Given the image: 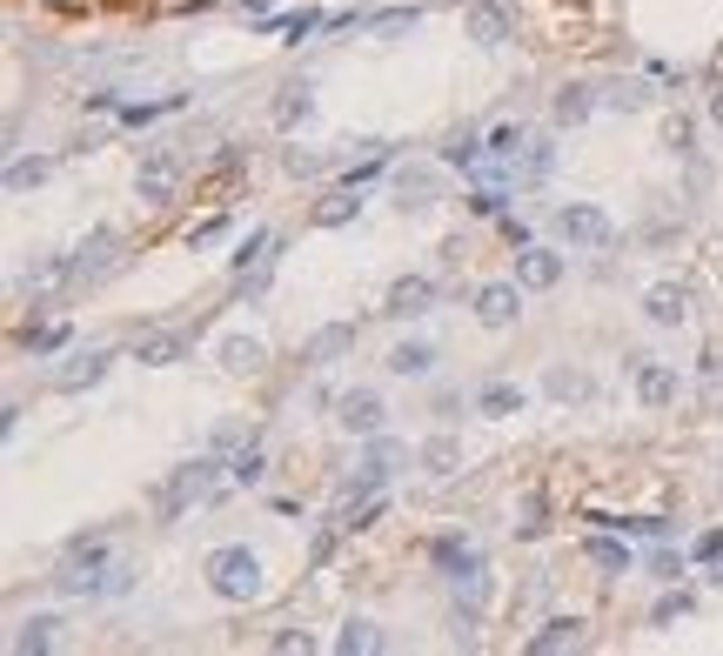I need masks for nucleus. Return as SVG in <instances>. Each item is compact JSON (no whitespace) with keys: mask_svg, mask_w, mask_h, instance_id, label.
<instances>
[{"mask_svg":"<svg viewBox=\"0 0 723 656\" xmlns=\"http://www.w3.org/2000/svg\"><path fill=\"white\" fill-rule=\"evenodd\" d=\"M54 590H61V597H121V590H128V562H114L108 543L80 536V543H67V562H61Z\"/></svg>","mask_w":723,"mask_h":656,"instance_id":"f257e3e1","label":"nucleus"},{"mask_svg":"<svg viewBox=\"0 0 723 656\" xmlns=\"http://www.w3.org/2000/svg\"><path fill=\"white\" fill-rule=\"evenodd\" d=\"M208 590H215L221 603H255V597H262V556H255L249 543L215 549V556H208Z\"/></svg>","mask_w":723,"mask_h":656,"instance_id":"f03ea898","label":"nucleus"},{"mask_svg":"<svg viewBox=\"0 0 723 656\" xmlns=\"http://www.w3.org/2000/svg\"><path fill=\"white\" fill-rule=\"evenodd\" d=\"M215 469H221L215 456H195V462H182L168 482H161V496H154V516H161V523H175L188 503H208L215 489H221V482H215Z\"/></svg>","mask_w":723,"mask_h":656,"instance_id":"7ed1b4c3","label":"nucleus"},{"mask_svg":"<svg viewBox=\"0 0 723 656\" xmlns=\"http://www.w3.org/2000/svg\"><path fill=\"white\" fill-rule=\"evenodd\" d=\"M556 234L570 241V249H610L616 241V221L590 201H570V208H556Z\"/></svg>","mask_w":723,"mask_h":656,"instance_id":"20e7f679","label":"nucleus"},{"mask_svg":"<svg viewBox=\"0 0 723 656\" xmlns=\"http://www.w3.org/2000/svg\"><path fill=\"white\" fill-rule=\"evenodd\" d=\"M436 562H442V577H449V590L456 597H482V549L475 543H462V536H442L436 543Z\"/></svg>","mask_w":723,"mask_h":656,"instance_id":"39448f33","label":"nucleus"},{"mask_svg":"<svg viewBox=\"0 0 723 656\" xmlns=\"http://www.w3.org/2000/svg\"><path fill=\"white\" fill-rule=\"evenodd\" d=\"M336 423H342L349 436H382L388 408H382V395H375V389H349V395L336 402Z\"/></svg>","mask_w":723,"mask_h":656,"instance_id":"423d86ee","label":"nucleus"},{"mask_svg":"<svg viewBox=\"0 0 723 656\" xmlns=\"http://www.w3.org/2000/svg\"><path fill=\"white\" fill-rule=\"evenodd\" d=\"M523 315V282H490V288H475V321L482 328H510Z\"/></svg>","mask_w":723,"mask_h":656,"instance_id":"0eeeda50","label":"nucleus"},{"mask_svg":"<svg viewBox=\"0 0 723 656\" xmlns=\"http://www.w3.org/2000/svg\"><path fill=\"white\" fill-rule=\"evenodd\" d=\"M175 182H182V168H175V154H168V147H154V154L141 161V175H134V188H141V201H147V208L168 201V195H175Z\"/></svg>","mask_w":723,"mask_h":656,"instance_id":"6e6552de","label":"nucleus"},{"mask_svg":"<svg viewBox=\"0 0 723 656\" xmlns=\"http://www.w3.org/2000/svg\"><path fill=\"white\" fill-rule=\"evenodd\" d=\"M108 262H114V234L95 228V234L67 255V282H95V275H108Z\"/></svg>","mask_w":723,"mask_h":656,"instance_id":"1a4fd4ad","label":"nucleus"},{"mask_svg":"<svg viewBox=\"0 0 723 656\" xmlns=\"http://www.w3.org/2000/svg\"><path fill=\"white\" fill-rule=\"evenodd\" d=\"M636 395H643V408H670V402H677V369L636 356Z\"/></svg>","mask_w":723,"mask_h":656,"instance_id":"9d476101","label":"nucleus"},{"mask_svg":"<svg viewBox=\"0 0 723 656\" xmlns=\"http://www.w3.org/2000/svg\"><path fill=\"white\" fill-rule=\"evenodd\" d=\"M349 349H355V321H329V328H315V336H308L302 362H308V369H329V362L349 356Z\"/></svg>","mask_w":723,"mask_h":656,"instance_id":"9b49d317","label":"nucleus"},{"mask_svg":"<svg viewBox=\"0 0 723 656\" xmlns=\"http://www.w3.org/2000/svg\"><path fill=\"white\" fill-rule=\"evenodd\" d=\"M429 302H436V282L429 275H402L395 288H388V302H382V315H429Z\"/></svg>","mask_w":723,"mask_h":656,"instance_id":"f8f14e48","label":"nucleus"},{"mask_svg":"<svg viewBox=\"0 0 723 656\" xmlns=\"http://www.w3.org/2000/svg\"><path fill=\"white\" fill-rule=\"evenodd\" d=\"M108 362H114L108 349H80V356H67V369L54 375V389H88V382L108 375Z\"/></svg>","mask_w":723,"mask_h":656,"instance_id":"ddd939ff","label":"nucleus"},{"mask_svg":"<svg viewBox=\"0 0 723 656\" xmlns=\"http://www.w3.org/2000/svg\"><path fill=\"white\" fill-rule=\"evenodd\" d=\"M516 282H523V288H556V282H562V255H556V249H523Z\"/></svg>","mask_w":723,"mask_h":656,"instance_id":"4468645a","label":"nucleus"},{"mask_svg":"<svg viewBox=\"0 0 723 656\" xmlns=\"http://www.w3.org/2000/svg\"><path fill=\"white\" fill-rule=\"evenodd\" d=\"M469 41H482V47L510 41V14L496 8V0H475V8H469Z\"/></svg>","mask_w":723,"mask_h":656,"instance_id":"2eb2a0df","label":"nucleus"},{"mask_svg":"<svg viewBox=\"0 0 723 656\" xmlns=\"http://www.w3.org/2000/svg\"><path fill=\"white\" fill-rule=\"evenodd\" d=\"M643 315H650L657 328H677V321L690 315V295H683V288H670V282H657L650 295H643Z\"/></svg>","mask_w":723,"mask_h":656,"instance_id":"dca6fc26","label":"nucleus"},{"mask_svg":"<svg viewBox=\"0 0 723 656\" xmlns=\"http://www.w3.org/2000/svg\"><path fill=\"white\" fill-rule=\"evenodd\" d=\"M395 201L402 208H436V168H395Z\"/></svg>","mask_w":723,"mask_h":656,"instance_id":"f3484780","label":"nucleus"},{"mask_svg":"<svg viewBox=\"0 0 723 656\" xmlns=\"http://www.w3.org/2000/svg\"><path fill=\"white\" fill-rule=\"evenodd\" d=\"M577 643H583V623H577V616H549V623H543V630L529 636V649H536V656H556V649H577Z\"/></svg>","mask_w":723,"mask_h":656,"instance_id":"a211bd4d","label":"nucleus"},{"mask_svg":"<svg viewBox=\"0 0 723 656\" xmlns=\"http://www.w3.org/2000/svg\"><path fill=\"white\" fill-rule=\"evenodd\" d=\"M475 416H523V389L516 382H490V389H475Z\"/></svg>","mask_w":723,"mask_h":656,"instance_id":"6ab92c4d","label":"nucleus"},{"mask_svg":"<svg viewBox=\"0 0 723 656\" xmlns=\"http://www.w3.org/2000/svg\"><path fill=\"white\" fill-rule=\"evenodd\" d=\"M436 369V349L429 342H402V349H388V375H429Z\"/></svg>","mask_w":723,"mask_h":656,"instance_id":"aec40b11","label":"nucleus"},{"mask_svg":"<svg viewBox=\"0 0 723 656\" xmlns=\"http://www.w3.org/2000/svg\"><path fill=\"white\" fill-rule=\"evenodd\" d=\"M583 556L603 569V577H623V569H629V549H623L616 536H590V543H583Z\"/></svg>","mask_w":723,"mask_h":656,"instance_id":"412c9836","label":"nucleus"},{"mask_svg":"<svg viewBox=\"0 0 723 656\" xmlns=\"http://www.w3.org/2000/svg\"><path fill=\"white\" fill-rule=\"evenodd\" d=\"M221 362H228L234 375H255V369H262V342H255V336H228V342H221Z\"/></svg>","mask_w":723,"mask_h":656,"instance_id":"4be33fe9","label":"nucleus"},{"mask_svg":"<svg viewBox=\"0 0 723 656\" xmlns=\"http://www.w3.org/2000/svg\"><path fill=\"white\" fill-rule=\"evenodd\" d=\"M182 356H188V336H147V342H141V362H147V369H175Z\"/></svg>","mask_w":723,"mask_h":656,"instance_id":"5701e85b","label":"nucleus"},{"mask_svg":"<svg viewBox=\"0 0 723 656\" xmlns=\"http://www.w3.org/2000/svg\"><path fill=\"white\" fill-rule=\"evenodd\" d=\"M355 208H362V201H355V188L342 182V188H336L329 201H321V208H315V228H342V221H355Z\"/></svg>","mask_w":723,"mask_h":656,"instance_id":"b1692460","label":"nucleus"},{"mask_svg":"<svg viewBox=\"0 0 723 656\" xmlns=\"http://www.w3.org/2000/svg\"><path fill=\"white\" fill-rule=\"evenodd\" d=\"M308 108H315L308 80H288V88H282V101H275V121H282V128H295V121H308Z\"/></svg>","mask_w":723,"mask_h":656,"instance_id":"393cba45","label":"nucleus"},{"mask_svg":"<svg viewBox=\"0 0 723 656\" xmlns=\"http://www.w3.org/2000/svg\"><path fill=\"white\" fill-rule=\"evenodd\" d=\"M442 161H449V168H469V175H475V161H482V134H475V128H462V134H449V147H442Z\"/></svg>","mask_w":723,"mask_h":656,"instance_id":"a878e982","label":"nucleus"},{"mask_svg":"<svg viewBox=\"0 0 723 656\" xmlns=\"http://www.w3.org/2000/svg\"><path fill=\"white\" fill-rule=\"evenodd\" d=\"M590 95H596V88H562V95H556V121H562V128H577V121H590V108H596Z\"/></svg>","mask_w":723,"mask_h":656,"instance_id":"bb28decb","label":"nucleus"},{"mask_svg":"<svg viewBox=\"0 0 723 656\" xmlns=\"http://www.w3.org/2000/svg\"><path fill=\"white\" fill-rule=\"evenodd\" d=\"M54 630H61L54 616H28L21 636H14V656H28V649H54Z\"/></svg>","mask_w":723,"mask_h":656,"instance_id":"cd10ccee","label":"nucleus"},{"mask_svg":"<svg viewBox=\"0 0 723 656\" xmlns=\"http://www.w3.org/2000/svg\"><path fill=\"white\" fill-rule=\"evenodd\" d=\"M336 649H342V656H375V649H382V636H375V623H362V616H355V623L336 636Z\"/></svg>","mask_w":723,"mask_h":656,"instance_id":"c85d7f7f","label":"nucleus"},{"mask_svg":"<svg viewBox=\"0 0 723 656\" xmlns=\"http://www.w3.org/2000/svg\"><path fill=\"white\" fill-rule=\"evenodd\" d=\"M549 168H556V147H549L543 134H529V147H523V175H516V182H543Z\"/></svg>","mask_w":723,"mask_h":656,"instance_id":"c756f323","label":"nucleus"},{"mask_svg":"<svg viewBox=\"0 0 723 656\" xmlns=\"http://www.w3.org/2000/svg\"><path fill=\"white\" fill-rule=\"evenodd\" d=\"M596 101H603V108H623V114H629V108H643V101H650V88H643V80H610V88H603Z\"/></svg>","mask_w":723,"mask_h":656,"instance_id":"7c9ffc66","label":"nucleus"},{"mask_svg":"<svg viewBox=\"0 0 723 656\" xmlns=\"http://www.w3.org/2000/svg\"><path fill=\"white\" fill-rule=\"evenodd\" d=\"M556 402H583L590 395V375H577V369H549V382H543Z\"/></svg>","mask_w":723,"mask_h":656,"instance_id":"2f4dec72","label":"nucleus"},{"mask_svg":"<svg viewBox=\"0 0 723 656\" xmlns=\"http://www.w3.org/2000/svg\"><path fill=\"white\" fill-rule=\"evenodd\" d=\"M456 456H462V449H456V436L423 442V469H436V475H449V469H456Z\"/></svg>","mask_w":723,"mask_h":656,"instance_id":"473e14b6","label":"nucleus"},{"mask_svg":"<svg viewBox=\"0 0 723 656\" xmlns=\"http://www.w3.org/2000/svg\"><path fill=\"white\" fill-rule=\"evenodd\" d=\"M41 182H47V161H14V168H8V195H28Z\"/></svg>","mask_w":723,"mask_h":656,"instance_id":"72a5a7b5","label":"nucleus"},{"mask_svg":"<svg viewBox=\"0 0 723 656\" xmlns=\"http://www.w3.org/2000/svg\"><path fill=\"white\" fill-rule=\"evenodd\" d=\"M409 28H423V8H395V14L369 21V34H409Z\"/></svg>","mask_w":723,"mask_h":656,"instance_id":"f704fd0d","label":"nucleus"},{"mask_svg":"<svg viewBox=\"0 0 723 656\" xmlns=\"http://www.w3.org/2000/svg\"><path fill=\"white\" fill-rule=\"evenodd\" d=\"M262 469H269V462H262V449H255V442H249V449H241V456L228 462V475H234V482H249V489L262 482Z\"/></svg>","mask_w":723,"mask_h":656,"instance_id":"c9c22d12","label":"nucleus"},{"mask_svg":"<svg viewBox=\"0 0 723 656\" xmlns=\"http://www.w3.org/2000/svg\"><path fill=\"white\" fill-rule=\"evenodd\" d=\"M315 28H329V21H321V14H308V8H302V14H288V21H275V34H282V41H308Z\"/></svg>","mask_w":723,"mask_h":656,"instance_id":"e433bc0d","label":"nucleus"},{"mask_svg":"<svg viewBox=\"0 0 723 656\" xmlns=\"http://www.w3.org/2000/svg\"><path fill=\"white\" fill-rule=\"evenodd\" d=\"M262 262H269V234H249V241L234 249V269L249 275V269H262Z\"/></svg>","mask_w":723,"mask_h":656,"instance_id":"4c0bfd02","label":"nucleus"},{"mask_svg":"<svg viewBox=\"0 0 723 656\" xmlns=\"http://www.w3.org/2000/svg\"><path fill=\"white\" fill-rule=\"evenodd\" d=\"M228 234V221L215 215V221H201V228H188V249H215V241Z\"/></svg>","mask_w":723,"mask_h":656,"instance_id":"58836bf2","label":"nucleus"},{"mask_svg":"<svg viewBox=\"0 0 723 656\" xmlns=\"http://www.w3.org/2000/svg\"><path fill=\"white\" fill-rule=\"evenodd\" d=\"M683 610H690V597H683V590H677V597H657V610H650V616H657V623H677V616H683Z\"/></svg>","mask_w":723,"mask_h":656,"instance_id":"ea45409f","label":"nucleus"},{"mask_svg":"<svg viewBox=\"0 0 723 656\" xmlns=\"http://www.w3.org/2000/svg\"><path fill=\"white\" fill-rule=\"evenodd\" d=\"M61 342H67V328H34V336H28L34 356H47V349H61Z\"/></svg>","mask_w":723,"mask_h":656,"instance_id":"a19ab883","label":"nucleus"},{"mask_svg":"<svg viewBox=\"0 0 723 656\" xmlns=\"http://www.w3.org/2000/svg\"><path fill=\"white\" fill-rule=\"evenodd\" d=\"M275 649H302V656H308V649H315V636H308V630H282V636H275Z\"/></svg>","mask_w":723,"mask_h":656,"instance_id":"79ce46f5","label":"nucleus"},{"mask_svg":"<svg viewBox=\"0 0 723 656\" xmlns=\"http://www.w3.org/2000/svg\"><path fill=\"white\" fill-rule=\"evenodd\" d=\"M288 175H321V154H302V147H295V154H288Z\"/></svg>","mask_w":723,"mask_h":656,"instance_id":"37998d69","label":"nucleus"},{"mask_svg":"<svg viewBox=\"0 0 723 656\" xmlns=\"http://www.w3.org/2000/svg\"><path fill=\"white\" fill-rule=\"evenodd\" d=\"M697 556H723V529H703L697 536Z\"/></svg>","mask_w":723,"mask_h":656,"instance_id":"c03bdc74","label":"nucleus"},{"mask_svg":"<svg viewBox=\"0 0 723 656\" xmlns=\"http://www.w3.org/2000/svg\"><path fill=\"white\" fill-rule=\"evenodd\" d=\"M710 121H716V128H723V95H716V101H710Z\"/></svg>","mask_w":723,"mask_h":656,"instance_id":"a18cd8bd","label":"nucleus"},{"mask_svg":"<svg viewBox=\"0 0 723 656\" xmlns=\"http://www.w3.org/2000/svg\"><path fill=\"white\" fill-rule=\"evenodd\" d=\"M269 8H275V0H249V14H269Z\"/></svg>","mask_w":723,"mask_h":656,"instance_id":"49530a36","label":"nucleus"},{"mask_svg":"<svg viewBox=\"0 0 723 656\" xmlns=\"http://www.w3.org/2000/svg\"><path fill=\"white\" fill-rule=\"evenodd\" d=\"M716 583H723V556H716Z\"/></svg>","mask_w":723,"mask_h":656,"instance_id":"de8ad7c7","label":"nucleus"}]
</instances>
